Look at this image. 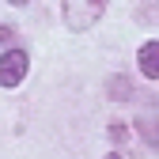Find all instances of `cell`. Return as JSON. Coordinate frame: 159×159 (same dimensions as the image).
I'll list each match as a JSON object with an SVG mask.
<instances>
[{
  "mask_svg": "<svg viewBox=\"0 0 159 159\" xmlns=\"http://www.w3.org/2000/svg\"><path fill=\"white\" fill-rule=\"evenodd\" d=\"M106 159H121V155H117V152H110V155H106Z\"/></svg>",
  "mask_w": 159,
  "mask_h": 159,
  "instance_id": "6",
  "label": "cell"
},
{
  "mask_svg": "<svg viewBox=\"0 0 159 159\" xmlns=\"http://www.w3.org/2000/svg\"><path fill=\"white\" fill-rule=\"evenodd\" d=\"M0 42H11V30L8 27H0Z\"/></svg>",
  "mask_w": 159,
  "mask_h": 159,
  "instance_id": "5",
  "label": "cell"
},
{
  "mask_svg": "<svg viewBox=\"0 0 159 159\" xmlns=\"http://www.w3.org/2000/svg\"><path fill=\"white\" fill-rule=\"evenodd\" d=\"M106 4L110 0H65V27L68 30H87V27H95L98 23V15L106 11Z\"/></svg>",
  "mask_w": 159,
  "mask_h": 159,
  "instance_id": "1",
  "label": "cell"
},
{
  "mask_svg": "<svg viewBox=\"0 0 159 159\" xmlns=\"http://www.w3.org/2000/svg\"><path fill=\"white\" fill-rule=\"evenodd\" d=\"M136 65L148 80H159V42H144L140 53H136Z\"/></svg>",
  "mask_w": 159,
  "mask_h": 159,
  "instance_id": "3",
  "label": "cell"
},
{
  "mask_svg": "<svg viewBox=\"0 0 159 159\" xmlns=\"http://www.w3.org/2000/svg\"><path fill=\"white\" fill-rule=\"evenodd\" d=\"M148 15H152V23H159V0H152V8H148Z\"/></svg>",
  "mask_w": 159,
  "mask_h": 159,
  "instance_id": "4",
  "label": "cell"
},
{
  "mask_svg": "<svg viewBox=\"0 0 159 159\" xmlns=\"http://www.w3.org/2000/svg\"><path fill=\"white\" fill-rule=\"evenodd\" d=\"M27 76V53L23 49H4L0 53V87H19Z\"/></svg>",
  "mask_w": 159,
  "mask_h": 159,
  "instance_id": "2",
  "label": "cell"
},
{
  "mask_svg": "<svg viewBox=\"0 0 159 159\" xmlns=\"http://www.w3.org/2000/svg\"><path fill=\"white\" fill-rule=\"evenodd\" d=\"M11 4H19V8H23V4H27V0H11Z\"/></svg>",
  "mask_w": 159,
  "mask_h": 159,
  "instance_id": "7",
  "label": "cell"
}]
</instances>
